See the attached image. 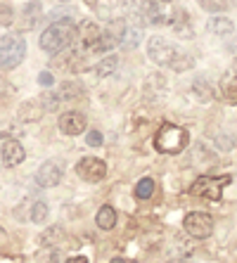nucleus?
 <instances>
[{
    "mask_svg": "<svg viewBox=\"0 0 237 263\" xmlns=\"http://www.w3.org/2000/svg\"><path fill=\"white\" fill-rule=\"evenodd\" d=\"M74 38H76V22L71 17H64V19H57L55 24H50L48 29L41 33V48L50 55H57L62 52L64 48H69Z\"/></svg>",
    "mask_w": 237,
    "mask_h": 263,
    "instance_id": "f257e3e1",
    "label": "nucleus"
},
{
    "mask_svg": "<svg viewBox=\"0 0 237 263\" xmlns=\"http://www.w3.org/2000/svg\"><path fill=\"white\" fill-rule=\"evenodd\" d=\"M188 140L190 138L185 128L173 126V123H164L154 135V149L161 154H180L188 147Z\"/></svg>",
    "mask_w": 237,
    "mask_h": 263,
    "instance_id": "f03ea898",
    "label": "nucleus"
},
{
    "mask_svg": "<svg viewBox=\"0 0 237 263\" xmlns=\"http://www.w3.org/2000/svg\"><path fill=\"white\" fill-rule=\"evenodd\" d=\"M26 55V41L22 36H3L0 38V69L10 71V69L19 67V62Z\"/></svg>",
    "mask_w": 237,
    "mask_h": 263,
    "instance_id": "7ed1b4c3",
    "label": "nucleus"
},
{
    "mask_svg": "<svg viewBox=\"0 0 237 263\" xmlns=\"http://www.w3.org/2000/svg\"><path fill=\"white\" fill-rule=\"evenodd\" d=\"M180 52L183 50H178L173 43H169L164 36H152L150 43H147V55L159 67H173V62L178 60Z\"/></svg>",
    "mask_w": 237,
    "mask_h": 263,
    "instance_id": "20e7f679",
    "label": "nucleus"
},
{
    "mask_svg": "<svg viewBox=\"0 0 237 263\" xmlns=\"http://www.w3.org/2000/svg\"><path fill=\"white\" fill-rule=\"evenodd\" d=\"M230 180H232L230 176H218V178L202 176L192 183L190 192H192V195H199V197H207V199H211V202H218L221 195H223V187L225 185H230Z\"/></svg>",
    "mask_w": 237,
    "mask_h": 263,
    "instance_id": "39448f33",
    "label": "nucleus"
},
{
    "mask_svg": "<svg viewBox=\"0 0 237 263\" xmlns=\"http://www.w3.org/2000/svg\"><path fill=\"white\" fill-rule=\"evenodd\" d=\"M123 36H126V22L123 19H114L110 22V26L100 33V41L95 45V52H110V50L119 48L123 43Z\"/></svg>",
    "mask_w": 237,
    "mask_h": 263,
    "instance_id": "423d86ee",
    "label": "nucleus"
},
{
    "mask_svg": "<svg viewBox=\"0 0 237 263\" xmlns=\"http://www.w3.org/2000/svg\"><path fill=\"white\" fill-rule=\"evenodd\" d=\"M64 176V161L62 159H48L43 161L41 168L36 171V183L38 187H55Z\"/></svg>",
    "mask_w": 237,
    "mask_h": 263,
    "instance_id": "0eeeda50",
    "label": "nucleus"
},
{
    "mask_svg": "<svg viewBox=\"0 0 237 263\" xmlns=\"http://www.w3.org/2000/svg\"><path fill=\"white\" fill-rule=\"evenodd\" d=\"M183 226H185V233L197 239H204L213 233V218L209 214H188Z\"/></svg>",
    "mask_w": 237,
    "mask_h": 263,
    "instance_id": "6e6552de",
    "label": "nucleus"
},
{
    "mask_svg": "<svg viewBox=\"0 0 237 263\" xmlns=\"http://www.w3.org/2000/svg\"><path fill=\"white\" fill-rule=\"evenodd\" d=\"M76 173L83 178L85 183H100L107 176V164L102 159H95V157H83L76 164Z\"/></svg>",
    "mask_w": 237,
    "mask_h": 263,
    "instance_id": "1a4fd4ad",
    "label": "nucleus"
},
{
    "mask_svg": "<svg viewBox=\"0 0 237 263\" xmlns=\"http://www.w3.org/2000/svg\"><path fill=\"white\" fill-rule=\"evenodd\" d=\"M100 33H102V31L98 29V24H95L93 19H85V22H81V24L76 26V41H79V45L83 50H88V52H95Z\"/></svg>",
    "mask_w": 237,
    "mask_h": 263,
    "instance_id": "9d476101",
    "label": "nucleus"
},
{
    "mask_svg": "<svg viewBox=\"0 0 237 263\" xmlns=\"http://www.w3.org/2000/svg\"><path fill=\"white\" fill-rule=\"evenodd\" d=\"M88 126V119L81 111H64L60 117V130L64 135H81Z\"/></svg>",
    "mask_w": 237,
    "mask_h": 263,
    "instance_id": "9b49d317",
    "label": "nucleus"
},
{
    "mask_svg": "<svg viewBox=\"0 0 237 263\" xmlns=\"http://www.w3.org/2000/svg\"><path fill=\"white\" fill-rule=\"evenodd\" d=\"M171 0H147L145 3V17L150 24H169L171 10H169Z\"/></svg>",
    "mask_w": 237,
    "mask_h": 263,
    "instance_id": "f8f14e48",
    "label": "nucleus"
},
{
    "mask_svg": "<svg viewBox=\"0 0 237 263\" xmlns=\"http://www.w3.org/2000/svg\"><path fill=\"white\" fill-rule=\"evenodd\" d=\"M0 157H3V164L7 168H14V166H19L26 159V152L19 140H5L3 147H0Z\"/></svg>",
    "mask_w": 237,
    "mask_h": 263,
    "instance_id": "ddd939ff",
    "label": "nucleus"
},
{
    "mask_svg": "<svg viewBox=\"0 0 237 263\" xmlns=\"http://www.w3.org/2000/svg\"><path fill=\"white\" fill-rule=\"evenodd\" d=\"M221 92L228 102H237V71L225 73L221 79Z\"/></svg>",
    "mask_w": 237,
    "mask_h": 263,
    "instance_id": "4468645a",
    "label": "nucleus"
},
{
    "mask_svg": "<svg viewBox=\"0 0 237 263\" xmlns=\"http://www.w3.org/2000/svg\"><path fill=\"white\" fill-rule=\"evenodd\" d=\"M207 29L211 31L213 36H230L235 26H232V22L228 17H213L207 24Z\"/></svg>",
    "mask_w": 237,
    "mask_h": 263,
    "instance_id": "2eb2a0df",
    "label": "nucleus"
},
{
    "mask_svg": "<svg viewBox=\"0 0 237 263\" xmlns=\"http://www.w3.org/2000/svg\"><path fill=\"white\" fill-rule=\"evenodd\" d=\"M95 220H98V226L102 228V230H112V228L116 226V211H114V206H110V204H104V206L98 211Z\"/></svg>",
    "mask_w": 237,
    "mask_h": 263,
    "instance_id": "dca6fc26",
    "label": "nucleus"
},
{
    "mask_svg": "<svg viewBox=\"0 0 237 263\" xmlns=\"http://www.w3.org/2000/svg\"><path fill=\"white\" fill-rule=\"evenodd\" d=\"M199 3L202 10H207V12H225L228 7H232L237 0H197Z\"/></svg>",
    "mask_w": 237,
    "mask_h": 263,
    "instance_id": "f3484780",
    "label": "nucleus"
},
{
    "mask_svg": "<svg viewBox=\"0 0 237 263\" xmlns=\"http://www.w3.org/2000/svg\"><path fill=\"white\" fill-rule=\"evenodd\" d=\"M79 95H83V86L76 81H64L60 86V100H74Z\"/></svg>",
    "mask_w": 237,
    "mask_h": 263,
    "instance_id": "a211bd4d",
    "label": "nucleus"
},
{
    "mask_svg": "<svg viewBox=\"0 0 237 263\" xmlns=\"http://www.w3.org/2000/svg\"><path fill=\"white\" fill-rule=\"evenodd\" d=\"M154 190H157V183H154L152 178H142V180H138V185H135V197H138V199H150V197L154 195Z\"/></svg>",
    "mask_w": 237,
    "mask_h": 263,
    "instance_id": "6ab92c4d",
    "label": "nucleus"
},
{
    "mask_svg": "<svg viewBox=\"0 0 237 263\" xmlns=\"http://www.w3.org/2000/svg\"><path fill=\"white\" fill-rule=\"evenodd\" d=\"M116 67H119L116 55H107L104 60H100L98 64H95V73H98V76H110V73H114Z\"/></svg>",
    "mask_w": 237,
    "mask_h": 263,
    "instance_id": "aec40b11",
    "label": "nucleus"
},
{
    "mask_svg": "<svg viewBox=\"0 0 237 263\" xmlns=\"http://www.w3.org/2000/svg\"><path fill=\"white\" fill-rule=\"evenodd\" d=\"M140 41H142V29L140 26H135V29H128L126 31V36H123V48L131 50V48H138Z\"/></svg>",
    "mask_w": 237,
    "mask_h": 263,
    "instance_id": "412c9836",
    "label": "nucleus"
},
{
    "mask_svg": "<svg viewBox=\"0 0 237 263\" xmlns=\"http://www.w3.org/2000/svg\"><path fill=\"white\" fill-rule=\"evenodd\" d=\"M48 204L45 202H33V206H31V220H33V223H38V226H41V223H45V220H48Z\"/></svg>",
    "mask_w": 237,
    "mask_h": 263,
    "instance_id": "4be33fe9",
    "label": "nucleus"
},
{
    "mask_svg": "<svg viewBox=\"0 0 237 263\" xmlns=\"http://www.w3.org/2000/svg\"><path fill=\"white\" fill-rule=\"evenodd\" d=\"M192 86H195V92H197V98L199 100H204V102L211 100V86H209V81L204 79V76H197Z\"/></svg>",
    "mask_w": 237,
    "mask_h": 263,
    "instance_id": "5701e85b",
    "label": "nucleus"
},
{
    "mask_svg": "<svg viewBox=\"0 0 237 263\" xmlns=\"http://www.w3.org/2000/svg\"><path fill=\"white\" fill-rule=\"evenodd\" d=\"M38 104H41L45 111H57L60 109V95H57V92H43Z\"/></svg>",
    "mask_w": 237,
    "mask_h": 263,
    "instance_id": "b1692460",
    "label": "nucleus"
},
{
    "mask_svg": "<svg viewBox=\"0 0 237 263\" xmlns=\"http://www.w3.org/2000/svg\"><path fill=\"white\" fill-rule=\"evenodd\" d=\"M38 12H41V3H38V0H33V3H29V5H26L24 10H22V14H24L26 19H29V24H26V26H33V24H36Z\"/></svg>",
    "mask_w": 237,
    "mask_h": 263,
    "instance_id": "393cba45",
    "label": "nucleus"
},
{
    "mask_svg": "<svg viewBox=\"0 0 237 263\" xmlns=\"http://www.w3.org/2000/svg\"><path fill=\"white\" fill-rule=\"evenodd\" d=\"M14 24V10L7 3H0V26H12Z\"/></svg>",
    "mask_w": 237,
    "mask_h": 263,
    "instance_id": "a878e982",
    "label": "nucleus"
},
{
    "mask_svg": "<svg viewBox=\"0 0 237 263\" xmlns=\"http://www.w3.org/2000/svg\"><path fill=\"white\" fill-rule=\"evenodd\" d=\"M60 235H62L60 228H50L48 233H43V237H41V247H50V245H52V239H60Z\"/></svg>",
    "mask_w": 237,
    "mask_h": 263,
    "instance_id": "bb28decb",
    "label": "nucleus"
},
{
    "mask_svg": "<svg viewBox=\"0 0 237 263\" xmlns=\"http://www.w3.org/2000/svg\"><path fill=\"white\" fill-rule=\"evenodd\" d=\"M102 133H100V130H90V133L85 135V142H88V147H100L102 145Z\"/></svg>",
    "mask_w": 237,
    "mask_h": 263,
    "instance_id": "cd10ccee",
    "label": "nucleus"
},
{
    "mask_svg": "<svg viewBox=\"0 0 237 263\" xmlns=\"http://www.w3.org/2000/svg\"><path fill=\"white\" fill-rule=\"evenodd\" d=\"M38 83H41L43 88H50L52 83H55V76L50 71H43V73H38Z\"/></svg>",
    "mask_w": 237,
    "mask_h": 263,
    "instance_id": "c85d7f7f",
    "label": "nucleus"
},
{
    "mask_svg": "<svg viewBox=\"0 0 237 263\" xmlns=\"http://www.w3.org/2000/svg\"><path fill=\"white\" fill-rule=\"evenodd\" d=\"M67 263H88V258H85V256H71Z\"/></svg>",
    "mask_w": 237,
    "mask_h": 263,
    "instance_id": "c756f323",
    "label": "nucleus"
},
{
    "mask_svg": "<svg viewBox=\"0 0 237 263\" xmlns=\"http://www.w3.org/2000/svg\"><path fill=\"white\" fill-rule=\"evenodd\" d=\"M112 263H128V261H126V258L119 256V258H112Z\"/></svg>",
    "mask_w": 237,
    "mask_h": 263,
    "instance_id": "7c9ffc66",
    "label": "nucleus"
}]
</instances>
